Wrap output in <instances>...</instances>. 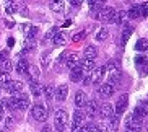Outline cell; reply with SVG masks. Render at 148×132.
<instances>
[{"instance_id":"cell-1","label":"cell","mask_w":148,"mask_h":132,"mask_svg":"<svg viewBox=\"0 0 148 132\" xmlns=\"http://www.w3.org/2000/svg\"><path fill=\"white\" fill-rule=\"evenodd\" d=\"M69 122V114L65 109H57L54 114V126H56L57 132H64Z\"/></svg>"},{"instance_id":"cell-2","label":"cell","mask_w":148,"mask_h":132,"mask_svg":"<svg viewBox=\"0 0 148 132\" xmlns=\"http://www.w3.org/2000/svg\"><path fill=\"white\" fill-rule=\"evenodd\" d=\"M47 113H49V108H44L42 104H34L31 108V118L38 121V122H44L47 119Z\"/></svg>"},{"instance_id":"cell-3","label":"cell","mask_w":148,"mask_h":132,"mask_svg":"<svg viewBox=\"0 0 148 132\" xmlns=\"http://www.w3.org/2000/svg\"><path fill=\"white\" fill-rule=\"evenodd\" d=\"M116 13H117V10L112 8V7H103V8L98 12V15H96V18H99L101 21L104 23H114V16H116Z\"/></svg>"},{"instance_id":"cell-4","label":"cell","mask_w":148,"mask_h":132,"mask_svg":"<svg viewBox=\"0 0 148 132\" xmlns=\"http://www.w3.org/2000/svg\"><path fill=\"white\" fill-rule=\"evenodd\" d=\"M85 118H86L85 111H82V109L75 111V113H73V119H72V132H78V129L83 126Z\"/></svg>"},{"instance_id":"cell-5","label":"cell","mask_w":148,"mask_h":132,"mask_svg":"<svg viewBox=\"0 0 148 132\" xmlns=\"http://www.w3.org/2000/svg\"><path fill=\"white\" fill-rule=\"evenodd\" d=\"M5 90L8 93H12V96H13V95H18V93L23 91V82L21 80H10L8 83L5 85Z\"/></svg>"},{"instance_id":"cell-6","label":"cell","mask_w":148,"mask_h":132,"mask_svg":"<svg viewBox=\"0 0 148 132\" xmlns=\"http://www.w3.org/2000/svg\"><path fill=\"white\" fill-rule=\"evenodd\" d=\"M127 104H129V96H127V95H122L117 100V103L114 104V113L117 116H122L127 109Z\"/></svg>"},{"instance_id":"cell-7","label":"cell","mask_w":148,"mask_h":132,"mask_svg":"<svg viewBox=\"0 0 148 132\" xmlns=\"http://www.w3.org/2000/svg\"><path fill=\"white\" fill-rule=\"evenodd\" d=\"M18 111H26L29 108V95L28 93H18Z\"/></svg>"},{"instance_id":"cell-8","label":"cell","mask_w":148,"mask_h":132,"mask_svg":"<svg viewBox=\"0 0 148 132\" xmlns=\"http://www.w3.org/2000/svg\"><path fill=\"white\" fill-rule=\"evenodd\" d=\"M67 96H69V87H67V85H60V87L54 91V98H56L59 103H64L67 100Z\"/></svg>"},{"instance_id":"cell-9","label":"cell","mask_w":148,"mask_h":132,"mask_svg":"<svg viewBox=\"0 0 148 132\" xmlns=\"http://www.w3.org/2000/svg\"><path fill=\"white\" fill-rule=\"evenodd\" d=\"M36 49V39L34 38H26L25 39V44H23V51L20 54H21V57L20 59H25V56H26L28 52H31V51H34Z\"/></svg>"},{"instance_id":"cell-10","label":"cell","mask_w":148,"mask_h":132,"mask_svg":"<svg viewBox=\"0 0 148 132\" xmlns=\"http://www.w3.org/2000/svg\"><path fill=\"white\" fill-rule=\"evenodd\" d=\"M98 109H99V106H98V101L96 100H90V101L85 103V114L86 116H95L96 113H98Z\"/></svg>"},{"instance_id":"cell-11","label":"cell","mask_w":148,"mask_h":132,"mask_svg":"<svg viewBox=\"0 0 148 132\" xmlns=\"http://www.w3.org/2000/svg\"><path fill=\"white\" fill-rule=\"evenodd\" d=\"M98 111H99V116L103 119H109L112 114H116V113H114V106L111 104V103H104Z\"/></svg>"},{"instance_id":"cell-12","label":"cell","mask_w":148,"mask_h":132,"mask_svg":"<svg viewBox=\"0 0 148 132\" xmlns=\"http://www.w3.org/2000/svg\"><path fill=\"white\" fill-rule=\"evenodd\" d=\"M70 80L73 82V83H78V82H82L83 80V69L78 65H75L72 70H70Z\"/></svg>"},{"instance_id":"cell-13","label":"cell","mask_w":148,"mask_h":132,"mask_svg":"<svg viewBox=\"0 0 148 132\" xmlns=\"http://www.w3.org/2000/svg\"><path fill=\"white\" fill-rule=\"evenodd\" d=\"M140 131H142V126L138 122H135L132 116L125 118V132H140Z\"/></svg>"},{"instance_id":"cell-14","label":"cell","mask_w":148,"mask_h":132,"mask_svg":"<svg viewBox=\"0 0 148 132\" xmlns=\"http://www.w3.org/2000/svg\"><path fill=\"white\" fill-rule=\"evenodd\" d=\"M132 118H134V121L135 122H138L140 126H142V122H143L145 119H147V114H145V109H143V106L140 104V106H137L134 109V114H132Z\"/></svg>"},{"instance_id":"cell-15","label":"cell","mask_w":148,"mask_h":132,"mask_svg":"<svg viewBox=\"0 0 148 132\" xmlns=\"http://www.w3.org/2000/svg\"><path fill=\"white\" fill-rule=\"evenodd\" d=\"M112 93H114V87H111V85H108V83L101 85L99 90H98V95H99V98H104V100L111 98V96H112Z\"/></svg>"},{"instance_id":"cell-16","label":"cell","mask_w":148,"mask_h":132,"mask_svg":"<svg viewBox=\"0 0 148 132\" xmlns=\"http://www.w3.org/2000/svg\"><path fill=\"white\" fill-rule=\"evenodd\" d=\"M104 72H106L104 67L95 69V70H93V74H91V83L99 85V83H101V80H103V77H104Z\"/></svg>"},{"instance_id":"cell-17","label":"cell","mask_w":148,"mask_h":132,"mask_svg":"<svg viewBox=\"0 0 148 132\" xmlns=\"http://www.w3.org/2000/svg\"><path fill=\"white\" fill-rule=\"evenodd\" d=\"M52 43H54V46H65L67 44V34L64 31H57L56 36L52 38Z\"/></svg>"},{"instance_id":"cell-18","label":"cell","mask_w":148,"mask_h":132,"mask_svg":"<svg viewBox=\"0 0 148 132\" xmlns=\"http://www.w3.org/2000/svg\"><path fill=\"white\" fill-rule=\"evenodd\" d=\"M96 56H98V51H96L95 46H86L85 52H83V59H86V60H95Z\"/></svg>"},{"instance_id":"cell-19","label":"cell","mask_w":148,"mask_h":132,"mask_svg":"<svg viewBox=\"0 0 148 132\" xmlns=\"http://www.w3.org/2000/svg\"><path fill=\"white\" fill-rule=\"evenodd\" d=\"M28 70H29V64H28V60L26 59H20L18 64H16V72L20 75H26Z\"/></svg>"},{"instance_id":"cell-20","label":"cell","mask_w":148,"mask_h":132,"mask_svg":"<svg viewBox=\"0 0 148 132\" xmlns=\"http://www.w3.org/2000/svg\"><path fill=\"white\" fill-rule=\"evenodd\" d=\"M21 31L26 38H34V34L38 33V28L31 26L29 23H25V25H21Z\"/></svg>"},{"instance_id":"cell-21","label":"cell","mask_w":148,"mask_h":132,"mask_svg":"<svg viewBox=\"0 0 148 132\" xmlns=\"http://www.w3.org/2000/svg\"><path fill=\"white\" fill-rule=\"evenodd\" d=\"M5 108L8 111H16L18 109V98L16 95H13V96H10L5 100Z\"/></svg>"},{"instance_id":"cell-22","label":"cell","mask_w":148,"mask_h":132,"mask_svg":"<svg viewBox=\"0 0 148 132\" xmlns=\"http://www.w3.org/2000/svg\"><path fill=\"white\" fill-rule=\"evenodd\" d=\"M108 129H109V132H116L117 131V127H119V116L117 114H112L111 118L108 119Z\"/></svg>"},{"instance_id":"cell-23","label":"cell","mask_w":148,"mask_h":132,"mask_svg":"<svg viewBox=\"0 0 148 132\" xmlns=\"http://www.w3.org/2000/svg\"><path fill=\"white\" fill-rule=\"evenodd\" d=\"M29 91L33 93L34 96L42 95V87L39 85V82H38V80H31V82H29Z\"/></svg>"},{"instance_id":"cell-24","label":"cell","mask_w":148,"mask_h":132,"mask_svg":"<svg viewBox=\"0 0 148 132\" xmlns=\"http://www.w3.org/2000/svg\"><path fill=\"white\" fill-rule=\"evenodd\" d=\"M51 10H54L57 13H64V10H65L64 0H51Z\"/></svg>"},{"instance_id":"cell-25","label":"cell","mask_w":148,"mask_h":132,"mask_svg":"<svg viewBox=\"0 0 148 132\" xmlns=\"http://www.w3.org/2000/svg\"><path fill=\"white\" fill-rule=\"evenodd\" d=\"M78 56H77V54H72V52H69V57H67V60H65V67H69L70 70H72V69H73L75 65H78Z\"/></svg>"},{"instance_id":"cell-26","label":"cell","mask_w":148,"mask_h":132,"mask_svg":"<svg viewBox=\"0 0 148 132\" xmlns=\"http://www.w3.org/2000/svg\"><path fill=\"white\" fill-rule=\"evenodd\" d=\"M85 103H86V96H85V93H83V91H77V93H75V106H77L78 109H82L83 106H85Z\"/></svg>"},{"instance_id":"cell-27","label":"cell","mask_w":148,"mask_h":132,"mask_svg":"<svg viewBox=\"0 0 148 132\" xmlns=\"http://www.w3.org/2000/svg\"><path fill=\"white\" fill-rule=\"evenodd\" d=\"M132 33H134V26H130V25H127V26H125V30L122 31V36H121L122 43L125 44L127 41H129V38L132 36Z\"/></svg>"},{"instance_id":"cell-28","label":"cell","mask_w":148,"mask_h":132,"mask_svg":"<svg viewBox=\"0 0 148 132\" xmlns=\"http://www.w3.org/2000/svg\"><path fill=\"white\" fill-rule=\"evenodd\" d=\"M127 18H129L127 16V12H117L116 16H114V23H116V25H124Z\"/></svg>"},{"instance_id":"cell-29","label":"cell","mask_w":148,"mask_h":132,"mask_svg":"<svg viewBox=\"0 0 148 132\" xmlns=\"http://www.w3.org/2000/svg\"><path fill=\"white\" fill-rule=\"evenodd\" d=\"M49 64H51V52L44 51V52L41 54V65H42L44 69H47Z\"/></svg>"},{"instance_id":"cell-30","label":"cell","mask_w":148,"mask_h":132,"mask_svg":"<svg viewBox=\"0 0 148 132\" xmlns=\"http://www.w3.org/2000/svg\"><path fill=\"white\" fill-rule=\"evenodd\" d=\"M26 77L29 80H38V78H39V69H38V67H31L29 65V70H28Z\"/></svg>"},{"instance_id":"cell-31","label":"cell","mask_w":148,"mask_h":132,"mask_svg":"<svg viewBox=\"0 0 148 132\" xmlns=\"http://www.w3.org/2000/svg\"><path fill=\"white\" fill-rule=\"evenodd\" d=\"M18 7H20L18 2H10V3H7V7H5V12H7V15H13L15 12H18Z\"/></svg>"},{"instance_id":"cell-32","label":"cell","mask_w":148,"mask_h":132,"mask_svg":"<svg viewBox=\"0 0 148 132\" xmlns=\"http://www.w3.org/2000/svg\"><path fill=\"white\" fill-rule=\"evenodd\" d=\"M108 36H109V31H108V28H101L98 33H96V41H106L108 39Z\"/></svg>"},{"instance_id":"cell-33","label":"cell","mask_w":148,"mask_h":132,"mask_svg":"<svg viewBox=\"0 0 148 132\" xmlns=\"http://www.w3.org/2000/svg\"><path fill=\"white\" fill-rule=\"evenodd\" d=\"M127 16H129V18H138V16H142V15H140V5H134V7L127 12Z\"/></svg>"},{"instance_id":"cell-34","label":"cell","mask_w":148,"mask_h":132,"mask_svg":"<svg viewBox=\"0 0 148 132\" xmlns=\"http://www.w3.org/2000/svg\"><path fill=\"white\" fill-rule=\"evenodd\" d=\"M135 49H137V51H147L148 49V39H145V38L138 39L137 44H135Z\"/></svg>"},{"instance_id":"cell-35","label":"cell","mask_w":148,"mask_h":132,"mask_svg":"<svg viewBox=\"0 0 148 132\" xmlns=\"http://www.w3.org/2000/svg\"><path fill=\"white\" fill-rule=\"evenodd\" d=\"M54 91H56V90H54V87H52V85H46V87L42 88V93L46 95V100H47V101H49V100H51V98L54 96Z\"/></svg>"},{"instance_id":"cell-36","label":"cell","mask_w":148,"mask_h":132,"mask_svg":"<svg viewBox=\"0 0 148 132\" xmlns=\"http://www.w3.org/2000/svg\"><path fill=\"white\" fill-rule=\"evenodd\" d=\"M95 131H96V124H95V122L83 124L82 127L78 129V132H95Z\"/></svg>"},{"instance_id":"cell-37","label":"cell","mask_w":148,"mask_h":132,"mask_svg":"<svg viewBox=\"0 0 148 132\" xmlns=\"http://www.w3.org/2000/svg\"><path fill=\"white\" fill-rule=\"evenodd\" d=\"M0 72H5V74H10L12 72V62H10V59L0 64Z\"/></svg>"},{"instance_id":"cell-38","label":"cell","mask_w":148,"mask_h":132,"mask_svg":"<svg viewBox=\"0 0 148 132\" xmlns=\"http://www.w3.org/2000/svg\"><path fill=\"white\" fill-rule=\"evenodd\" d=\"M10 74H5V72H0V85H2V87H5V85L8 83L10 82Z\"/></svg>"},{"instance_id":"cell-39","label":"cell","mask_w":148,"mask_h":132,"mask_svg":"<svg viewBox=\"0 0 148 132\" xmlns=\"http://www.w3.org/2000/svg\"><path fill=\"white\" fill-rule=\"evenodd\" d=\"M57 33V28H51V30L46 33V36H44V41H52V38L56 36Z\"/></svg>"},{"instance_id":"cell-40","label":"cell","mask_w":148,"mask_h":132,"mask_svg":"<svg viewBox=\"0 0 148 132\" xmlns=\"http://www.w3.org/2000/svg\"><path fill=\"white\" fill-rule=\"evenodd\" d=\"M3 119H5V129H10L15 124V116H12V114L8 118H3Z\"/></svg>"},{"instance_id":"cell-41","label":"cell","mask_w":148,"mask_h":132,"mask_svg":"<svg viewBox=\"0 0 148 132\" xmlns=\"http://www.w3.org/2000/svg\"><path fill=\"white\" fill-rule=\"evenodd\" d=\"M5 60H8V51L7 49H0V64Z\"/></svg>"},{"instance_id":"cell-42","label":"cell","mask_w":148,"mask_h":132,"mask_svg":"<svg viewBox=\"0 0 148 132\" xmlns=\"http://www.w3.org/2000/svg\"><path fill=\"white\" fill-rule=\"evenodd\" d=\"M140 15L142 16H148V2H145L143 5H140Z\"/></svg>"},{"instance_id":"cell-43","label":"cell","mask_w":148,"mask_h":132,"mask_svg":"<svg viewBox=\"0 0 148 132\" xmlns=\"http://www.w3.org/2000/svg\"><path fill=\"white\" fill-rule=\"evenodd\" d=\"M85 34H86L85 31H80V33H77V34H73V36H72V39H73L75 43H78V41H82L83 38H85Z\"/></svg>"},{"instance_id":"cell-44","label":"cell","mask_w":148,"mask_h":132,"mask_svg":"<svg viewBox=\"0 0 148 132\" xmlns=\"http://www.w3.org/2000/svg\"><path fill=\"white\" fill-rule=\"evenodd\" d=\"M135 64L138 67H142L143 64H147V59H145L143 56H137V57H135Z\"/></svg>"},{"instance_id":"cell-45","label":"cell","mask_w":148,"mask_h":132,"mask_svg":"<svg viewBox=\"0 0 148 132\" xmlns=\"http://www.w3.org/2000/svg\"><path fill=\"white\" fill-rule=\"evenodd\" d=\"M3 114H5V100H0V122L3 121Z\"/></svg>"},{"instance_id":"cell-46","label":"cell","mask_w":148,"mask_h":132,"mask_svg":"<svg viewBox=\"0 0 148 132\" xmlns=\"http://www.w3.org/2000/svg\"><path fill=\"white\" fill-rule=\"evenodd\" d=\"M95 132H109L106 124H96V131Z\"/></svg>"},{"instance_id":"cell-47","label":"cell","mask_w":148,"mask_h":132,"mask_svg":"<svg viewBox=\"0 0 148 132\" xmlns=\"http://www.w3.org/2000/svg\"><path fill=\"white\" fill-rule=\"evenodd\" d=\"M18 12L21 13V16H28V13H29L28 8H26V5H20V7H18Z\"/></svg>"},{"instance_id":"cell-48","label":"cell","mask_w":148,"mask_h":132,"mask_svg":"<svg viewBox=\"0 0 148 132\" xmlns=\"http://www.w3.org/2000/svg\"><path fill=\"white\" fill-rule=\"evenodd\" d=\"M67 57H69V52H62L60 56H59V64H65V60H67Z\"/></svg>"},{"instance_id":"cell-49","label":"cell","mask_w":148,"mask_h":132,"mask_svg":"<svg viewBox=\"0 0 148 132\" xmlns=\"http://www.w3.org/2000/svg\"><path fill=\"white\" fill-rule=\"evenodd\" d=\"M69 2H70V5H72V7H80L85 0H69Z\"/></svg>"},{"instance_id":"cell-50","label":"cell","mask_w":148,"mask_h":132,"mask_svg":"<svg viewBox=\"0 0 148 132\" xmlns=\"http://www.w3.org/2000/svg\"><path fill=\"white\" fill-rule=\"evenodd\" d=\"M7 44H8V47H13L15 46V38H8V39H7Z\"/></svg>"},{"instance_id":"cell-51","label":"cell","mask_w":148,"mask_h":132,"mask_svg":"<svg viewBox=\"0 0 148 132\" xmlns=\"http://www.w3.org/2000/svg\"><path fill=\"white\" fill-rule=\"evenodd\" d=\"M5 25L12 28V26H15V21H13V20H8V18H7V20H5Z\"/></svg>"},{"instance_id":"cell-52","label":"cell","mask_w":148,"mask_h":132,"mask_svg":"<svg viewBox=\"0 0 148 132\" xmlns=\"http://www.w3.org/2000/svg\"><path fill=\"white\" fill-rule=\"evenodd\" d=\"M142 69H143V74H145V75H148V62L142 65Z\"/></svg>"},{"instance_id":"cell-53","label":"cell","mask_w":148,"mask_h":132,"mask_svg":"<svg viewBox=\"0 0 148 132\" xmlns=\"http://www.w3.org/2000/svg\"><path fill=\"white\" fill-rule=\"evenodd\" d=\"M41 132H51V127H49V126H44V127L41 129Z\"/></svg>"},{"instance_id":"cell-54","label":"cell","mask_w":148,"mask_h":132,"mask_svg":"<svg viewBox=\"0 0 148 132\" xmlns=\"http://www.w3.org/2000/svg\"><path fill=\"white\" fill-rule=\"evenodd\" d=\"M70 25H72V21H70V20H67L65 23H64V28H67V26H70Z\"/></svg>"},{"instance_id":"cell-55","label":"cell","mask_w":148,"mask_h":132,"mask_svg":"<svg viewBox=\"0 0 148 132\" xmlns=\"http://www.w3.org/2000/svg\"><path fill=\"white\" fill-rule=\"evenodd\" d=\"M10 2H16V0H8V3H10Z\"/></svg>"},{"instance_id":"cell-56","label":"cell","mask_w":148,"mask_h":132,"mask_svg":"<svg viewBox=\"0 0 148 132\" xmlns=\"http://www.w3.org/2000/svg\"><path fill=\"white\" fill-rule=\"evenodd\" d=\"M0 87H2V85H0Z\"/></svg>"}]
</instances>
